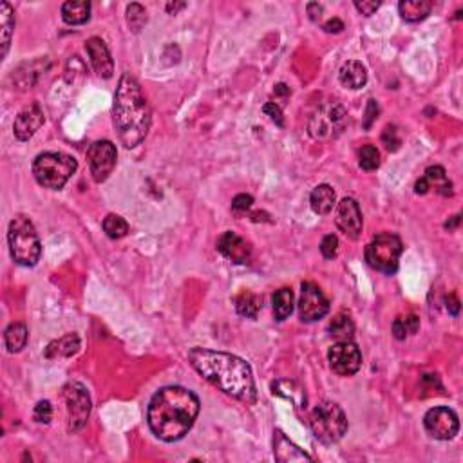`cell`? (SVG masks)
Returning a JSON list of instances; mask_svg holds the SVG:
<instances>
[{
  "mask_svg": "<svg viewBox=\"0 0 463 463\" xmlns=\"http://www.w3.org/2000/svg\"><path fill=\"white\" fill-rule=\"evenodd\" d=\"M188 362L201 377L219 391L252 405L257 402L254 373L250 364L232 353L194 348L188 351Z\"/></svg>",
  "mask_w": 463,
  "mask_h": 463,
  "instance_id": "cell-1",
  "label": "cell"
},
{
  "mask_svg": "<svg viewBox=\"0 0 463 463\" xmlns=\"http://www.w3.org/2000/svg\"><path fill=\"white\" fill-rule=\"evenodd\" d=\"M200 409V398L190 389L181 386L163 387L150 398L147 411L150 431L167 444L181 440L194 425Z\"/></svg>",
  "mask_w": 463,
  "mask_h": 463,
  "instance_id": "cell-2",
  "label": "cell"
},
{
  "mask_svg": "<svg viewBox=\"0 0 463 463\" xmlns=\"http://www.w3.org/2000/svg\"><path fill=\"white\" fill-rule=\"evenodd\" d=\"M113 118L120 141L127 149L140 145L149 134L152 113H150L149 101L141 92L140 83L131 74H123L120 78L116 95H114Z\"/></svg>",
  "mask_w": 463,
  "mask_h": 463,
  "instance_id": "cell-3",
  "label": "cell"
},
{
  "mask_svg": "<svg viewBox=\"0 0 463 463\" xmlns=\"http://www.w3.org/2000/svg\"><path fill=\"white\" fill-rule=\"evenodd\" d=\"M8 243H10L11 257L20 266H35L40 261L42 243L38 232L29 218L15 216L8 228Z\"/></svg>",
  "mask_w": 463,
  "mask_h": 463,
  "instance_id": "cell-4",
  "label": "cell"
},
{
  "mask_svg": "<svg viewBox=\"0 0 463 463\" xmlns=\"http://www.w3.org/2000/svg\"><path fill=\"white\" fill-rule=\"evenodd\" d=\"M76 168L78 163L73 156L64 154V152H44L35 159L33 174L42 186L51 190H60L76 172Z\"/></svg>",
  "mask_w": 463,
  "mask_h": 463,
  "instance_id": "cell-5",
  "label": "cell"
},
{
  "mask_svg": "<svg viewBox=\"0 0 463 463\" xmlns=\"http://www.w3.org/2000/svg\"><path fill=\"white\" fill-rule=\"evenodd\" d=\"M309 427L318 441L332 445L348 432V418L335 402H320L309 414Z\"/></svg>",
  "mask_w": 463,
  "mask_h": 463,
  "instance_id": "cell-6",
  "label": "cell"
},
{
  "mask_svg": "<svg viewBox=\"0 0 463 463\" xmlns=\"http://www.w3.org/2000/svg\"><path fill=\"white\" fill-rule=\"evenodd\" d=\"M402 252H404V245L400 241V237L391 232H384L373 237V241L366 246V261L373 270L391 275L398 270Z\"/></svg>",
  "mask_w": 463,
  "mask_h": 463,
  "instance_id": "cell-7",
  "label": "cell"
},
{
  "mask_svg": "<svg viewBox=\"0 0 463 463\" xmlns=\"http://www.w3.org/2000/svg\"><path fill=\"white\" fill-rule=\"evenodd\" d=\"M65 409H67V429L71 432L80 431L91 414V396L80 382H69L64 387Z\"/></svg>",
  "mask_w": 463,
  "mask_h": 463,
  "instance_id": "cell-8",
  "label": "cell"
},
{
  "mask_svg": "<svg viewBox=\"0 0 463 463\" xmlns=\"http://www.w3.org/2000/svg\"><path fill=\"white\" fill-rule=\"evenodd\" d=\"M348 113L341 104L324 105L309 120V132L317 140L336 138L344 131Z\"/></svg>",
  "mask_w": 463,
  "mask_h": 463,
  "instance_id": "cell-9",
  "label": "cell"
},
{
  "mask_svg": "<svg viewBox=\"0 0 463 463\" xmlns=\"http://www.w3.org/2000/svg\"><path fill=\"white\" fill-rule=\"evenodd\" d=\"M116 158H118V152H116L113 141L100 140L89 147L87 163H89L91 176L96 183H104L111 176V172L116 167Z\"/></svg>",
  "mask_w": 463,
  "mask_h": 463,
  "instance_id": "cell-10",
  "label": "cell"
},
{
  "mask_svg": "<svg viewBox=\"0 0 463 463\" xmlns=\"http://www.w3.org/2000/svg\"><path fill=\"white\" fill-rule=\"evenodd\" d=\"M423 427L434 440H453L460 431L458 414L449 407H432L423 416Z\"/></svg>",
  "mask_w": 463,
  "mask_h": 463,
  "instance_id": "cell-11",
  "label": "cell"
},
{
  "mask_svg": "<svg viewBox=\"0 0 463 463\" xmlns=\"http://www.w3.org/2000/svg\"><path fill=\"white\" fill-rule=\"evenodd\" d=\"M327 360H330V368L341 375V377H351L359 371L362 366V353L357 348L353 341H342L336 342L327 351Z\"/></svg>",
  "mask_w": 463,
  "mask_h": 463,
  "instance_id": "cell-12",
  "label": "cell"
},
{
  "mask_svg": "<svg viewBox=\"0 0 463 463\" xmlns=\"http://www.w3.org/2000/svg\"><path fill=\"white\" fill-rule=\"evenodd\" d=\"M330 311V300L324 291L314 282H302L299 297V315L304 323H315L326 317Z\"/></svg>",
  "mask_w": 463,
  "mask_h": 463,
  "instance_id": "cell-13",
  "label": "cell"
},
{
  "mask_svg": "<svg viewBox=\"0 0 463 463\" xmlns=\"http://www.w3.org/2000/svg\"><path fill=\"white\" fill-rule=\"evenodd\" d=\"M335 222L339 230L348 236L350 239H359L362 234V212H360L359 203L353 197H344L336 206Z\"/></svg>",
  "mask_w": 463,
  "mask_h": 463,
  "instance_id": "cell-14",
  "label": "cell"
},
{
  "mask_svg": "<svg viewBox=\"0 0 463 463\" xmlns=\"http://www.w3.org/2000/svg\"><path fill=\"white\" fill-rule=\"evenodd\" d=\"M46 122V116H44V111L38 104H31L28 107H24L13 123V134L19 141H28L35 136V132L44 125Z\"/></svg>",
  "mask_w": 463,
  "mask_h": 463,
  "instance_id": "cell-15",
  "label": "cell"
},
{
  "mask_svg": "<svg viewBox=\"0 0 463 463\" xmlns=\"http://www.w3.org/2000/svg\"><path fill=\"white\" fill-rule=\"evenodd\" d=\"M86 51L89 56L95 73L101 78H113L114 62L105 42L98 37H92L86 42Z\"/></svg>",
  "mask_w": 463,
  "mask_h": 463,
  "instance_id": "cell-16",
  "label": "cell"
},
{
  "mask_svg": "<svg viewBox=\"0 0 463 463\" xmlns=\"http://www.w3.org/2000/svg\"><path fill=\"white\" fill-rule=\"evenodd\" d=\"M218 250L221 252L227 259L237 264H246L252 257V246L237 236L236 232H225L218 239Z\"/></svg>",
  "mask_w": 463,
  "mask_h": 463,
  "instance_id": "cell-17",
  "label": "cell"
},
{
  "mask_svg": "<svg viewBox=\"0 0 463 463\" xmlns=\"http://www.w3.org/2000/svg\"><path fill=\"white\" fill-rule=\"evenodd\" d=\"M339 80L346 89H362L368 83V69L359 60H350L339 71Z\"/></svg>",
  "mask_w": 463,
  "mask_h": 463,
  "instance_id": "cell-18",
  "label": "cell"
},
{
  "mask_svg": "<svg viewBox=\"0 0 463 463\" xmlns=\"http://www.w3.org/2000/svg\"><path fill=\"white\" fill-rule=\"evenodd\" d=\"M275 456L279 462H311L304 450H300L291 440H288L284 432H275Z\"/></svg>",
  "mask_w": 463,
  "mask_h": 463,
  "instance_id": "cell-19",
  "label": "cell"
},
{
  "mask_svg": "<svg viewBox=\"0 0 463 463\" xmlns=\"http://www.w3.org/2000/svg\"><path fill=\"white\" fill-rule=\"evenodd\" d=\"M62 19L69 26H82L91 19V2L87 0H69L62 6Z\"/></svg>",
  "mask_w": 463,
  "mask_h": 463,
  "instance_id": "cell-20",
  "label": "cell"
},
{
  "mask_svg": "<svg viewBox=\"0 0 463 463\" xmlns=\"http://www.w3.org/2000/svg\"><path fill=\"white\" fill-rule=\"evenodd\" d=\"M336 195L333 186L330 185H318L315 186L311 195H309V204H311V210L318 216H327L332 212L333 206H335Z\"/></svg>",
  "mask_w": 463,
  "mask_h": 463,
  "instance_id": "cell-21",
  "label": "cell"
},
{
  "mask_svg": "<svg viewBox=\"0 0 463 463\" xmlns=\"http://www.w3.org/2000/svg\"><path fill=\"white\" fill-rule=\"evenodd\" d=\"M431 10L432 4L427 0H402L398 4L400 17L405 22H420V20L429 17Z\"/></svg>",
  "mask_w": 463,
  "mask_h": 463,
  "instance_id": "cell-22",
  "label": "cell"
},
{
  "mask_svg": "<svg viewBox=\"0 0 463 463\" xmlns=\"http://www.w3.org/2000/svg\"><path fill=\"white\" fill-rule=\"evenodd\" d=\"M80 350V339L76 333H69L58 341L51 342L46 348V359H58V357H73Z\"/></svg>",
  "mask_w": 463,
  "mask_h": 463,
  "instance_id": "cell-23",
  "label": "cell"
},
{
  "mask_svg": "<svg viewBox=\"0 0 463 463\" xmlns=\"http://www.w3.org/2000/svg\"><path fill=\"white\" fill-rule=\"evenodd\" d=\"M327 332H330V335H332L336 342L353 341L355 335L353 318H351L348 314H344V311L336 314L335 317H333L332 323H330V326H327Z\"/></svg>",
  "mask_w": 463,
  "mask_h": 463,
  "instance_id": "cell-24",
  "label": "cell"
},
{
  "mask_svg": "<svg viewBox=\"0 0 463 463\" xmlns=\"http://www.w3.org/2000/svg\"><path fill=\"white\" fill-rule=\"evenodd\" d=\"M29 339V332L26 324L22 323H15L8 326V330L4 332V344L8 348L10 353H19L26 348Z\"/></svg>",
  "mask_w": 463,
  "mask_h": 463,
  "instance_id": "cell-25",
  "label": "cell"
},
{
  "mask_svg": "<svg viewBox=\"0 0 463 463\" xmlns=\"http://www.w3.org/2000/svg\"><path fill=\"white\" fill-rule=\"evenodd\" d=\"M0 28H2V53L0 56L4 58L10 51L11 37L15 29V11L8 2H0Z\"/></svg>",
  "mask_w": 463,
  "mask_h": 463,
  "instance_id": "cell-26",
  "label": "cell"
},
{
  "mask_svg": "<svg viewBox=\"0 0 463 463\" xmlns=\"http://www.w3.org/2000/svg\"><path fill=\"white\" fill-rule=\"evenodd\" d=\"M295 306V295L291 288H281L273 293V315L277 320H286Z\"/></svg>",
  "mask_w": 463,
  "mask_h": 463,
  "instance_id": "cell-27",
  "label": "cell"
},
{
  "mask_svg": "<svg viewBox=\"0 0 463 463\" xmlns=\"http://www.w3.org/2000/svg\"><path fill=\"white\" fill-rule=\"evenodd\" d=\"M273 395L284 396V398L291 400L297 407H306V395L302 387H299L293 380H277L273 382Z\"/></svg>",
  "mask_w": 463,
  "mask_h": 463,
  "instance_id": "cell-28",
  "label": "cell"
},
{
  "mask_svg": "<svg viewBox=\"0 0 463 463\" xmlns=\"http://www.w3.org/2000/svg\"><path fill=\"white\" fill-rule=\"evenodd\" d=\"M234 302H236L237 314L243 315V317L255 318L257 317V314H259L261 297H257L255 293H252V291L248 290L241 291V293L234 299Z\"/></svg>",
  "mask_w": 463,
  "mask_h": 463,
  "instance_id": "cell-29",
  "label": "cell"
},
{
  "mask_svg": "<svg viewBox=\"0 0 463 463\" xmlns=\"http://www.w3.org/2000/svg\"><path fill=\"white\" fill-rule=\"evenodd\" d=\"M423 177L427 179V183L438 188L441 195H450L453 194V183L447 181V176H445V168L440 165H434V167H429L423 174Z\"/></svg>",
  "mask_w": 463,
  "mask_h": 463,
  "instance_id": "cell-30",
  "label": "cell"
},
{
  "mask_svg": "<svg viewBox=\"0 0 463 463\" xmlns=\"http://www.w3.org/2000/svg\"><path fill=\"white\" fill-rule=\"evenodd\" d=\"M104 230L111 239H123V237L129 234V225L122 216L109 213V216L104 219Z\"/></svg>",
  "mask_w": 463,
  "mask_h": 463,
  "instance_id": "cell-31",
  "label": "cell"
},
{
  "mask_svg": "<svg viewBox=\"0 0 463 463\" xmlns=\"http://www.w3.org/2000/svg\"><path fill=\"white\" fill-rule=\"evenodd\" d=\"M359 165L364 170H377L380 167V152L375 145H364L359 152Z\"/></svg>",
  "mask_w": 463,
  "mask_h": 463,
  "instance_id": "cell-32",
  "label": "cell"
},
{
  "mask_svg": "<svg viewBox=\"0 0 463 463\" xmlns=\"http://www.w3.org/2000/svg\"><path fill=\"white\" fill-rule=\"evenodd\" d=\"M127 24L134 33H140L141 28L147 24V11L141 4H129L127 6Z\"/></svg>",
  "mask_w": 463,
  "mask_h": 463,
  "instance_id": "cell-33",
  "label": "cell"
},
{
  "mask_svg": "<svg viewBox=\"0 0 463 463\" xmlns=\"http://www.w3.org/2000/svg\"><path fill=\"white\" fill-rule=\"evenodd\" d=\"M382 143H384L386 149L391 150V152H395V150L400 149L402 140H400L398 131H396L395 125H387V127L384 129V132H382Z\"/></svg>",
  "mask_w": 463,
  "mask_h": 463,
  "instance_id": "cell-34",
  "label": "cell"
},
{
  "mask_svg": "<svg viewBox=\"0 0 463 463\" xmlns=\"http://www.w3.org/2000/svg\"><path fill=\"white\" fill-rule=\"evenodd\" d=\"M33 418L37 420L38 423H49L51 418H53V407L47 400H42L35 405V411H33Z\"/></svg>",
  "mask_w": 463,
  "mask_h": 463,
  "instance_id": "cell-35",
  "label": "cell"
},
{
  "mask_svg": "<svg viewBox=\"0 0 463 463\" xmlns=\"http://www.w3.org/2000/svg\"><path fill=\"white\" fill-rule=\"evenodd\" d=\"M320 252L326 259H333L339 252V237L333 236V234H327L326 237L320 243Z\"/></svg>",
  "mask_w": 463,
  "mask_h": 463,
  "instance_id": "cell-36",
  "label": "cell"
},
{
  "mask_svg": "<svg viewBox=\"0 0 463 463\" xmlns=\"http://www.w3.org/2000/svg\"><path fill=\"white\" fill-rule=\"evenodd\" d=\"M252 204H254V197H252V195L239 194L232 201V210H234V213H237V216H241V213H246L252 209Z\"/></svg>",
  "mask_w": 463,
  "mask_h": 463,
  "instance_id": "cell-37",
  "label": "cell"
},
{
  "mask_svg": "<svg viewBox=\"0 0 463 463\" xmlns=\"http://www.w3.org/2000/svg\"><path fill=\"white\" fill-rule=\"evenodd\" d=\"M264 114L266 116H270V120H272L273 123H277L279 127H284V120H282V111L281 107H279L275 101H268V104L264 105L263 107Z\"/></svg>",
  "mask_w": 463,
  "mask_h": 463,
  "instance_id": "cell-38",
  "label": "cell"
},
{
  "mask_svg": "<svg viewBox=\"0 0 463 463\" xmlns=\"http://www.w3.org/2000/svg\"><path fill=\"white\" fill-rule=\"evenodd\" d=\"M393 335L396 341H405V336L409 335V327L405 317H396L393 323Z\"/></svg>",
  "mask_w": 463,
  "mask_h": 463,
  "instance_id": "cell-39",
  "label": "cell"
},
{
  "mask_svg": "<svg viewBox=\"0 0 463 463\" xmlns=\"http://www.w3.org/2000/svg\"><path fill=\"white\" fill-rule=\"evenodd\" d=\"M355 8H357L362 15H366V17H371V15L380 8V2H378V0H362V2L357 0V2H355Z\"/></svg>",
  "mask_w": 463,
  "mask_h": 463,
  "instance_id": "cell-40",
  "label": "cell"
},
{
  "mask_svg": "<svg viewBox=\"0 0 463 463\" xmlns=\"http://www.w3.org/2000/svg\"><path fill=\"white\" fill-rule=\"evenodd\" d=\"M378 113H380V107L375 100L368 101V107H366V120H364V127L369 129L373 125V122L378 118Z\"/></svg>",
  "mask_w": 463,
  "mask_h": 463,
  "instance_id": "cell-41",
  "label": "cell"
},
{
  "mask_svg": "<svg viewBox=\"0 0 463 463\" xmlns=\"http://www.w3.org/2000/svg\"><path fill=\"white\" fill-rule=\"evenodd\" d=\"M306 10H308L309 19L314 20V22H318V20H320V17H323L324 8L318 4V2H309V4L306 6Z\"/></svg>",
  "mask_w": 463,
  "mask_h": 463,
  "instance_id": "cell-42",
  "label": "cell"
},
{
  "mask_svg": "<svg viewBox=\"0 0 463 463\" xmlns=\"http://www.w3.org/2000/svg\"><path fill=\"white\" fill-rule=\"evenodd\" d=\"M323 29L326 33H342L344 31V22L341 19H330L324 24Z\"/></svg>",
  "mask_w": 463,
  "mask_h": 463,
  "instance_id": "cell-43",
  "label": "cell"
},
{
  "mask_svg": "<svg viewBox=\"0 0 463 463\" xmlns=\"http://www.w3.org/2000/svg\"><path fill=\"white\" fill-rule=\"evenodd\" d=\"M445 302H447V311H449L450 315H458L460 302H458V299H456V297L449 295L447 299H445Z\"/></svg>",
  "mask_w": 463,
  "mask_h": 463,
  "instance_id": "cell-44",
  "label": "cell"
},
{
  "mask_svg": "<svg viewBox=\"0 0 463 463\" xmlns=\"http://www.w3.org/2000/svg\"><path fill=\"white\" fill-rule=\"evenodd\" d=\"M273 96L275 98H281V100H288V96H290V87L284 86V83H279L275 87V91H273Z\"/></svg>",
  "mask_w": 463,
  "mask_h": 463,
  "instance_id": "cell-45",
  "label": "cell"
},
{
  "mask_svg": "<svg viewBox=\"0 0 463 463\" xmlns=\"http://www.w3.org/2000/svg\"><path fill=\"white\" fill-rule=\"evenodd\" d=\"M431 190V185H429V183H427V179L425 177H422V179H418L416 181V185H414V192H416V194H427V192Z\"/></svg>",
  "mask_w": 463,
  "mask_h": 463,
  "instance_id": "cell-46",
  "label": "cell"
},
{
  "mask_svg": "<svg viewBox=\"0 0 463 463\" xmlns=\"http://www.w3.org/2000/svg\"><path fill=\"white\" fill-rule=\"evenodd\" d=\"M185 2H168L167 4V11L170 15H177V11H181L185 8Z\"/></svg>",
  "mask_w": 463,
  "mask_h": 463,
  "instance_id": "cell-47",
  "label": "cell"
},
{
  "mask_svg": "<svg viewBox=\"0 0 463 463\" xmlns=\"http://www.w3.org/2000/svg\"><path fill=\"white\" fill-rule=\"evenodd\" d=\"M458 222H460V216H454V219H453V221H447V222H445V228H449V230H453V228L454 227H456V225H458Z\"/></svg>",
  "mask_w": 463,
  "mask_h": 463,
  "instance_id": "cell-48",
  "label": "cell"
}]
</instances>
